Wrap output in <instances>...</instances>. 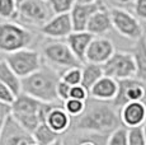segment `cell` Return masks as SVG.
I'll return each instance as SVG.
<instances>
[{"instance_id":"44dd1931","label":"cell","mask_w":146,"mask_h":145,"mask_svg":"<svg viewBox=\"0 0 146 145\" xmlns=\"http://www.w3.org/2000/svg\"><path fill=\"white\" fill-rule=\"evenodd\" d=\"M130 52L133 57L135 66H136L135 78L146 84V35L135 41V45Z\"/></svg>"},{"instance_id":"836d02e7","label":"cell","mask_w":146,"mask_h":145,"mask_svg":"<svg viewBox=\"0 0 146 145\" xmlns=\"http://www.w3.org/2000/svg\"><path fill=\"white\" fill-rule=\"evenodd\" d=\"M14 98H15V94L9 88H7L4 84L0 83V102L7 103V104H12Z\"/></svg>"},{"instance_id":"e575fe53","label":"cell","mask_w":146,"mask_h":145,"mask_svg":"<svg viewBox=\"0 0 146 145\" xmlns=\"http://www.w3.org/2000/svg\"><path fill=\"white\" fill-rule=\"evenodd\" d=\"M10 116V104L0 102V124L5 121L7 117Z\"/></svg>"},{"instance_id":"7c38bea8","label":"cell","mask_w":146,"mask_h":145,"mask_svg":"<svg viewBox=\"0 0 146 145\" xmlns=\"http://www.w3.org/2000/svg\"><path fill=\"white\" fill-rule=\"evenodd\" d=\"M0 145H38L32 134L22 129L13 120L12 116L7 117L0 130Z\"/></svg>"},{"instance_id":"3957f363","label":"cell","mask_w":146,"mask_h":145,"mask_svg":"<svg viewBox=\"0 0 146 145\" xmlns=\"http://www.w3.org/2000/svg\"><path fill=\"white\" fill-rule=\"evenodd\" d=\"M37 33L15 21H0V55H8L23 49H33Z\"/></svg>"},{"instance_id":"4dcf8cb0","label":"cell","mask_w":146,"mask_h":145,"mask_svg":"<svg viewBox=\"0 0 146 145\" xmlns=\"http://www.w3.org/2000/svg\"><path fill=\"white\" fill-rule=\"evenodd\" d=\"M133 15L139 21L146 22V0H135L132 3Z\"/></svg>"},{"instance_id":"277c9868","label":"cell","mask_w":146,"mask_h":145,"mask_svg":"<svg viewBox=\"0 0 146 145\" xmlns=\"http://www.w3.org/2000/svg\"><path fill=\"white\" fill-rule=\"evenodd\" d=\"M38 50L43 60V64L55 69L61 74L64 70L70 68H80L83 64L75 57L64 40H50L43 38Z\"/></svg>"},{"instance_id":"7a4b0ae2","label":"cell","mask_w":146,"mask_h":145,"mask_svg":"<svg viewBox=\"0 0 146 145\" xmlns=\"http://www.w3.org/2000/svg\"><path fill=\"white\" fill-rule=\"evenodd\" d=\"M60 82V72L43 64L37 71L21 79V92L43 103L60 102L56 88Z\"/></svg>"},{"instance_id":"60d3db41","label":"cell","mask_w":146,"mask_h":145,"mask_svg":"<svg viewBox=\"0 0 146 145\" xmlns=\"http://www.w3.org/2000/svg\"><path fill=\"white\" fill-rule=\"evenodd\" d=\"M1 59H3V57H1V56H0V60H1Z\"/></svg>"},{"instance_id":"8d00e7d4","label":"cell","mask_w":146,"mask_h":145,"mask_svg":"<svg viewBox=\"0 0 146 145\" xmlns=\"http://www.w3.org/2000/svg\"><path fill=\"white\" fill-rule=\"evenodd\" d=\"M76 3H80V4H89V3H95L98 0H75Z\"/></svg>"},{"instance_id":"5b68a950","label":"cell","mask_w":146,"mask_h":145,"mask_svg":"<svg viewBox=\"0 0 146 145\" xmlns=\"http://www.w3.org/2000/svg\"><path fill=\"white\" fill-rule=\"evenodd\" d=\"M42 107L43 102L21 92L10 104V116L22 129L32 134L41 124Z\"/></svg>"},{"instance_id":"83f0119b","label":"cell","mask_w":146,"mask_h":145,"mask_svg":"<svg viewBox=\"0 0 146 145\" xmlns=\"http://www.w3.org/2000/svg\"><path fill=\"white\" fill-rule=\"evenodd\" d=\"M106 145H128L127 143V129L123 126L112 131L107 138Z\"/></svg>"},{"instance_id":"9c48e42d","label":"cell","mask_w":146,"mask_h":145,"mask_svg":"<svg viewBox=\"0 0 146 145\" xmlns=\"http://www.w3.org/2000/svg\"><path fill=\"white\" fill-rule=\"evenodd\" d=\"M102 69L106 76L116 80L131 79L136 75L133 57L131 52L127 51H114V54L102 65Z\"/></svg>"},{"instance_id":"ac0fdd59","label":"cell","mask_w":146,"mask_h":145,"mask_svg":"<svg viewBox=\"0 0 146 145\" xmlns=\"http://www.w3.org/2000/svg\"><path fill=\"white\" fill-rule=\"evenodd\" d=\"M118 92V80L103 75L97 83L89 89V97L98 101L113 102Z\"/></svg>"},{"instance_id":"52a82bcc","label":"cell","mask_w":146,"mask_h":145,"mask_svg":"<svg viewBox=\"0 0 146 145\" xmlns=\"http://www.w3.org/2000/svg\"><path fill=\"white\" fill-rule=\"evenodd\" d=\"M3 59L9 65V68L21 79L37 71L43 65V60L37 49H23L12 54L4 55Z\"/></svg>"},{"instance_id":"8992f818","label":"cell","mask_w":146,"mask_h":145,"mask_svg":"<svg viewBox=\"0 0 146 145\" xmlns=\"http://www.w3.org/2000/svg\"><path fill=\"white\" fill-rule=\"evenodd\" d=\"M51 17L52 13L44 0H17L15 22L28 28L40 29Z\"/></svg>"},{"instance_id":"d4e9b609","label":"cell","mask_w":146,"mask_h":145,"mask_svg":"<svg viewBox=\"0 0 146 145\" xmlns=\"http://www.w3.org/2000/svg\"><path fill=\"white\" fill-rule=\"evenodd\" d=\"M75 3H76L75 0H47V4H48L52 15L70 13Z\"/></svg>"},{"instance_id":"5bb4252c","label":"cell","mask_w":146,"mask_h":145,"mask_svg":"<svg viewBox=\"0 0 146 145\" xmlns=\"http://www.w3.org/2000/svg\"><path fill=\"white\" fill-rule=\"evenodd\" d=\"M121 124L126 129L141 127L146 121V101L127 102L118 110Z\"/></svg>"},{"instance_id":"1f68e13d","label":"cell","mask_w":146,"mask_h":145,"mask_svg":"<svg viewBox=\"0 0 146 145\" xmlns=\"http://www.w3.org/2000/svg\"><path fill=\"white\" fill-rule=\"evenodd\" d=\"M70 89H71V87L67 85L66 83H64L62 80L58 82L57 88H56V94H57V99L61 103H64L70 98Z\"/></svg>"},{"instance_id":"603a6c76","label":"cell","mask_w":146,"mask_h":145,"mask_svg":"<svg viewBox=\"0 0 146 145\" xmlns=\"http://www.w3.org/2000/svg\"><path fill=\"white\" fill-rule=\"evenodd\" d=\"M0 83L9 88L15 96L21 93V78L9 68L4 59L0 60Z\"/></svg>"},{"instance_id":"6da1fadb","label":"cell","mask_w":146,"mask_h":145,"mask_svg":"<svg viewBox=\"0 0 146 145\" xmlns=\"http://www.w3.org/2000/svg\"><path fill=\"white\" fill-rule=\"evenodd\" d=\"M122 126L118 110L112 102L98 101L89 97L85 101L84 111L71 118V130L89 131L108 136L112 131Z\"/></svg>"},{"instance_id":"484cf974","label":"cell","mask_w":146,"mask_h":145,"mask_svg":"<svg viewBox=\"0 0 146 145\" xmlns=\"http://www.w3.org/2000/svg\"><path fill=\"white\" fill-rule=\"evenodd\" d=\"M17 0H0V21H15Z\"/></svg>"},{"instance_id":"4fadbf2b","label":"cell","mask_w":146,"mask_h":145,"mask_svg":"<svg viewBox=\"0 0 146 145\" xmlns=\"http://www.w3.org/2000/svg\"><path fill=\"white\" fill-rule=\"evenodd\" d=\"M72 32V24L70 14H57L52 15L42 27H40L38 33L43 38L50 40H65Z\"/></svg>"},{"instance_id":"cb8c5ba5","label":"cell","mask_w":146,"mask_h":145,"mask_svg":"<svg viewBox=\"0 0 146 145\" xmlns=\"http://www.w3.org/2000/svg\"><path fill=\"white\" fill-rule=\"evenodd\" d=\"M32 136L38 145H51L61 138L55 131H52L50 129L44 122H41V124L36 127V130L32 132Z\"/></svg>"},{"instance_id":"d590c367","label":"cell","mask_w":146,"mask_h":145,"mask_svg":"<svg viewBox=\"0 0 146 145\" xmlns=\"http://www.w3.org/2000/svg\"><path fill=\"white\" fill-rule=\"evenodd\" d=\"M133 1L135 0H112V3L116 5V8H125L127 5H131Z\"/></svg>"},{"instance_id":"f546056e","label":"cell","mask_w":146,"mask_h":145,"mask_svg":"<svg viewBox=\"0 0 146 145\" xmlns=\"http://www.w3.org/2000/svg\"><path fill=\"white\" fill-rule=\"evenodd\" d=\"M127 143L128 145H146L142 126L127 129Z\"/></svg>"},{"instance_id":"2e32d148","label":"cell","mask_w":146,"mask_h":145,"mask_svg":"<svg viewBox=\"0 0 146 145\" xmlns=\"http://www.w3.org/2000/svg\"><path fill=\"white\" fill-rule=\"evenodd\" d=\"M106 4L102 0H98L95 3H89V4H80L75 3L72 9L70 10V19H71L72 31L79 32V31H85L86 24H88L90 17L94 14L97 10L104 8Z\"/></svg>"},{"instance_id":"7402d4cb","label":"cell","mask_w":146,"mask_h":145,"mask_svg":"<svg viewBox=\"0 0 146 145\" xmlns=\"http://www.w3.org/2000/svg\"><path fill=\"white\" fill-rule=\"evenodd\" d=\"M81 82L80 85H83L86 90L89 92L95 83L103 76V69L102 65H97V64L92 63H84L81 65Z\"/></svg>"},{"instance_id":"8fae6325","label":"cell","mask_w":146,"mask_h":145,"mask_svg":"<svg viewBox=\"0 0 146 145\" xmlns=\"http://www.w3.org/2000/svg\"><path fill=\"white\" fill-rule=\"evenodd\" d=\"M146 101V84L136 78L118 80V92L112 104L119 110L127 102Z\"/></svg>"},{"instance_id":"f35d334b","label":"cell","mask_w":146,"mask_h":145,"mask_svg":"<svg viewBox=\"0 0 146 145\" xmlns=\"http://www.w3.org/2000/svg\"><path fill=\"white\" fill-rule=\"evenodd\" d=\"M51 145H62V144H61V138L58 139L57 141H55V143H53V144H51Z\"/></svg>"},{"instance_id":"d6a6232c","label":"cell","mask_w":146,"mask_h":145,"mask_svg":"<svg viewBox=\"0 0 146 145\" xmlns=\"http://www.w3.org/2000/svg\"><path fill=\"white\" fill-rule=\"evenodd\" d=\"M70 98L79 99V101H86L89 98V92L83 85H75L70 89Z\"/></svg>"},{"instance_id":"d6986e66","label":"cell","mask_w":146,"mask_h":145,"mask_svg":"<svg viewBox=\"0 0 146 145\" xmlns=\"http://www.w3.org/2000/svg\"><path fill=\"white\" fill-rule=\"evenodd\" d=\"M112 29L113 27H112L111 14H109V9L107 7L97 10L90 17L85 28L86 32L90 33L93 37H103V36L108 35Z\"/></svg>"},{"instance_id":"30bf717a","label":"cell","mask_w":146,"mask_h":145,"mask_svg":"<svg viewBox=\"0 0 146 145\" xmlns=\"http://www.w3.org/2000/svg\"><path fill=\"white\" fill-rule=\"evenodd\" d=\"M41 122H44L60 136L67 132L71 127V117L67 115L61 102L43 103L41 110Z\"/></svg>"},{"instance_id":"ab89813d","label":"cell","mask_w":146,"mask_h":145,"mask_svg":"<svg viewBox=\"0 0 146 145\" xmlns=\"http://www.w3.org/2000/svg\"><path fill=\"white\" fill-rule=\"evenodd\" d=\"M1 125H3V124H0V130H1Z\"/></svg>"},{"instance_id":"e0dca14e","label":"cell","mask_w":146,"mask_h":145,"mask_svg":"<svg viewBox=\"0 0 146 145\" xmlns=\"http://www.w3.org/2000/svg\"><path fill=\"white\" fill-rule=\"evenodd\" d=\"M107 135L89 132V131L71 130L65 132L61 136V144L62 145H106Z\"/></svg>"},{"instance_id":"f1b7e54d","label":"cell","mask_w":146,"mask_h":145,"mask_svg":"<svg viewBox=\"0 0 146 145\" xmlns=\"http://www.w3.org/2000/svg\"><path fill=\"white\" fill-rule=\"evenodd\" d=\"M64 108L67 112L71 118L78 117L81 112L84 111V106H85V101H79V99H74V98H69L67 101L62 103Z\"/></svg>"},{"instance_id":"b9f144b4","label":"cell","mask_w":146,"mask_h":145,"mask_svg":"<svg viewBox=\"0 0 146 145\" xmlns=\"http://www.w3.org/2000/svg\"><path fill=\"white\" fill-rule=\"evenodd\" d=\"M44 1H47V0H44Z\"/></svg>"},{"instance_id":"ba28073f","label":"cell","mask_w":146,"mask_h":145,"mask_svg":"<svg viewBox=\"0 0 146 145\" xmlns=\"http://www.w3.org/2000/svg\"><path fill=\"white\" fill-rule=\"evenodd\" d=\"M109 14L113 29L122 37L131 41H137L145 35L141 22L125 8L113 7L109 9Z\"/></svg>"},{"instance_id":"ffe728a7","label":"cell","mask_w":146,"mask_h":145,"mask_svg":"<svg viewBox=\"0 0 146 145\" xmlns=\"http://www.w3.org/2000/svg\"><path fill=\"white\" fill-rule=\"evenodd\" d=\"M92 40H93V36L90 33H88L86 31H79V32L72 31L65 38V42L67 43L69 49L71 50V52L75 55V57L81 64H84L85 63L86 50H88Z\"/></svg>"},{"instance_id":"9a60e30c","label":"cell","mask_w":146,"mask_h":145,"mask_svg":"<svg viewBox=\"0 0 146 145\" xmlns=\"http://www.w3.org/2000/svg\"><path fill=\"white\" fill-rule=\"evenodd\" d=\"M116 49L114 45L108 37H93L90 45L85 54V63L103 65L112 55L114 54Z\"/></svg>"},{"instance_id":"4316f807","label":"cell","mask_w":146,"mask_h":145,"mask_svg":"<svg viewBox=\"0 0 146 145\" xmlns=\"http://www.w3.org/2000/svg\"><path fill=\"white\" fill-rule=\"evenodd\" d=\"M80 68H70V69L64 70L60 74V80H62L64 83H66L70 87L79 85L81 82V69Z\"/></svg>"},{"instance_id":"74e56055","label":"cell","mask_w":146,"mask_h":145,"mask_svg":"<svg viewBox=\"0 0 146 145\" xmlns=\"http://www.w3.org/2000/svg\"><path fill=\"white\" fill-rule=\"evenodd\" d=\"M142 132H144V136H145V141H146V121H145V124L142 125Z\"/></svg>"}]
</instances>
